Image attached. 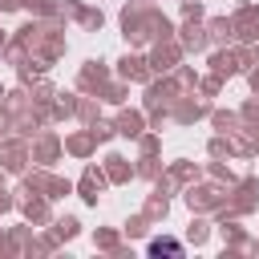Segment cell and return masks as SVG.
<instances>
[{
	"label": "cell",
	"instance_id": "1",
	"mask_svg": "<svg viewBox=\"0 0 259 259\" xmlns=\"http://www.w3.org/2000/svg\"><path fill=\"white\" fill-rule=\"evenodd\" d=\"M150 251H154V255H162V251H170V255H178L182 247H178L174 239H154V243H150Z\"/></svg>",
	"mask_w": 259,
	"mask_h": 259
}]
</instances>
